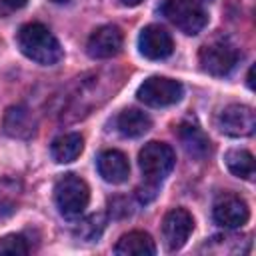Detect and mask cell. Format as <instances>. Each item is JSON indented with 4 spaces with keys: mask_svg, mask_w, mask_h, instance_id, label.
<instances>
[{
    "mask_svg": "<svg viewBox=\"0 0 256 256\" xmlns=\"http://www.w3.org/2000/svg\"><path fill=\"white\" fill-rule=\"evenodd\" d=\"M16 44L20 52L36 64L52 66L62 58V46L56 36L40 22L24 24L16 34Z\"/></svg>",
    "mask_w": 256,
    "mask_h": 256,
    "instance_id": "6da1fadb",
    "label": "cell"
},
{
    "mask_svg": "<svg viewBox=\"0 0 256 256\" xmlns=\"http://www.w3.org/2000/svg\"><path fill=\"white\" fill-rule=\"evenodd\" d=\"M138 164L148 186L158 188V184L172 172L176 164V154L168 144L154 140L144 144V148L138 154Z\"/></svg>",
    "mask_w": 256,
    "mask_h": 256,
    "instance_id": "7a4b0ae2",
    "label": "cell"
},
{
    "mask_svg": "<svg viewBox=\"0 0 256 256\" xmlns=\"http://www.w3.org/2000/svg\"><path fill=\"white\" fill-rule=\"evenodd\" d=\"M160 12L172 26L188 36L198 34L208 24V14L198 0H164Z\"/></svg>",
    "mask_w": 256,
    "mask_h": 256,
    "instance_id": "3957f363",
    "label": "cell"
},
{
    "mask_svg": "<svg viewBox=\"0 0 256 256\" xmlns=\"http://www.w3.org/2000/svg\"><path fill=\"white\" fill-rule=\"evenodd\" d=\"M54 200L62 216L78 218L90 200L88 184L76 174H64L54 186Z\"/></svg>",
    "mask_w": 256,
    "mask_h": 256,
    "instance_id": "277c9868",
    "label": "cell"
},
{
    "mask_svg": "<svg viewBox=\"0 0 256 256\" xmlns=\"http://www.w3.org/2000/svg\"><path fill=\"white\" fill-rule=\"evenodd\" d=\"M198 60L204 72L212 76H226L238 62V48L226 38H216L200 48Z\"/></svg>",
    "mask_w": 256,
    "mask_h": 256,
    "instance_id": "5b68a950",
    "label": "cell"
},
{
    "mask_svg": "<svg viewBox=\"0 0 256 256\" xmlns=\"http://www.w3.org/2000/svg\"><path fill=\"white\" fill-rule=\"evenodd\" d=\"M182 94H184L182 84L178 80H172L166 76H150L136 90L138 100L152 108L172 106V104L180 102Z\"/></svg>",
    "mask_w": 256,
    "mask_h": 256,
    "instance_id": "8992f818",
    "label": "cell"
},
{
    "mask_svg": "<svg viewBox=\"0 0 256 256\" xmlns=\"http://www.w3.org/2000/svg\"><path fill=\"white\" fill-rule=\"evenodd\" d=\"M194 230V218L188 210L184 208H172L170 212H166L164 220H162V240L164 246L174 252L180 250L186 240L190 238Z\"/></svg>",
    "mask_w": 256,
    "mask_h": 256,
    "instance_id": "52a82bcc",
    "label": "cell"
},
{
    "mask_svg": "<svg viewBox=\"0 0 256 256\" xmlns=\"http://www.w3.org/2000/svg\"><path fill=\"white\" fill-rule=\"evenodd\" d=\"M218 128L234 138L250 136L256 128V114L246 104H230L218 116Z\"/></svg>",
    "mask_w": 256,
    "mask_h": 256,
    "instance_id": "ba28073f",
    "label": "cell"
},
{
    "mask_svg": "<svg viewBox=\"0 0 256 256\" xmlns=\"http://www.w3.org/2000/svg\"><path fill=\"white\" fill-rule=\"evenodd\" d=\"M122 42L124 38H122L120 28L114 24H104L90 34L86 42V52L94 60H106V58L116 56L122 50Z\"/></svg>",
    "mask_w": 256,
    "mask_h": 256,
    "instance_id": "9c48e42d",
    "label": "cell"
},
{
    "mask_svg": "<svg viewBox=\"0 0 256 256\" xmlns=\"http://www.w3.org/2000/svg\"><path fill=\"white\" fill-rule=\"evenodd\" d=\"M212 216L214 222L224 226V228H240L248 222L250 218V210L248 204L236 196V194H222L212 208Z\"/></svg>",
    "mask_w": 256,
    "mask_h": 256,
    "instance_id": "30bf717a",
    "label": "cell"
},
{
    "mask_svg": "<svg viewBox=\"0 0 256 256\" xmlns=\"http://www.w3.org/2000/svg\"><path fill=\"white\" fill-rule=\"evenodd\" d=\"M138 50L148 60H164L172 54L174 40L162 26L150 24V26L142 28V32L138 36Z\"/></svg>",
    "mask_w": 256,
    "mask_h": 256,
    "instance_id": "8fae6325",
    "label": "cell"
},
{
    "mask_svg": "<svg viewBox=\"0 0 256 256\" xmlns=\"http://www.w3.org/2000/svg\"><path fill=\"white\" fill-rule=\"evenodd\" d=\"M96 164L100 176L110 184H122L130 174V162L120 150H104Z\"/></svg>",
    "mask_w": 256,
    "mask_h": 256,
    "instance_id": "7c38bea8",
    "label": "cell"
},
{
    "mask_svg": "<svg viewBox=\"0 0 256 256\" xmlns=\"http://www.w3.org/2000/svg\"><path fill=\"white\" fill-rule=\"evenodd\" d=\"M114 252L120 254V256H154L156 254V244H154V240L148 232L134 230V232L124 234L116 242Z\"/></svg>",
    "mask_w": 256,
    "mask_h": 256,
    "instance_id": "4fadbf2b",
    "label": "cell"
},
{
    "mask_svg": "<svg viewBox=\"0 0 256 256\" xmlns=\"http://www.w3.org/2000/svg\"><path fill=\"white\" fill-rule=\"evenodd\" d=\"M36 122L28 108L24 106H12L4 114V132L14 138H30L34 134Z\"/></svg>",
    "mask_w": 256,
    "mask_h": 256,
    "instance_id": "5bb4252c",
    "label": "cell"
},
{
    "mask_svg": "<svg viewBox=\"0 0 256 256\" xmlns=\"http://www.w3.org/2000/svg\"><path fill=\"white\" fill-rule=\"evenodd\" d=\"M116 128L126 138H140L152 128V120L142 110L126 108L116 116Z\"/></svg>",
    "mask_w": 256,
    "mask_h": 256,
    "instance_id": "9a60e30c",
    "label": "cell"
},
{
    "mask_svg": "<svg viewBox=\"0 0 256 256\" xmlns=\"http://www.w3.org/2000/svg\"><path fill=\"white\" fill-rule=\"evenodd\" d=\"M178 138L184 146V150L194 158H204L210 152V140L202 132L200 126L192 122H182L178 126Z\"/></svg>",
    "mask_w": 256,
    "mask_h": 256,
    "instance_id": "2e32d148",
    "label": "cell"
},
{
    "mask_svg": "<svg viewBox=\"0 0 256 256\" xmlns=\"http://www.w3.org/2000/svg\"><path fill=\"white\" fill-rule=\"evenodd\" d=\"M84 150V138L78 132H68L62 134L58 138H54L52 146H50V154L54 158V162L58 164H68L74 162Z\"/></svg>",
    "mask_w": 256,
    "mask_h": 256,
    "instance_id": "e0dca14e",
    "label": "cell"
},
{
    "mask_svg": "<svg viewBox=\"0 0 256 256\" xmlns=\"http://www.w3.org/2000/svg\"><path fill=\"white\" fill-rule=\"evenodd\" d=\"M226 166L234 176L242 180L254 178V156L248 150H230L226 154Z\"/></svg>",
    "mask_w": 256,
    "mask_h": 256,
    "instance_id": "ac0fdd59",
    "label": "cell"
},
{
    "mask_svg": "<svg viewBox=\"0 0 256 256\" xmlns=\"http://www.w3.org/2000/svg\"><path fill=\"white\" fill-rule=\"evenodd\" d=\"M28 242L20 234H8L0 238V254H28Z\"/></svg>",
    "mask_w": 256,
    "mask_h": 256,
    "instance_id": "d6986e66",
    "label": "cell"
},
{
    "mask_svg": "<svg viewBox=\"0 0 256 256\" xmlns=\"http://www.w3.org/2000/svg\"><path fill=\"white\" fill-rule=\"evenodd\" d=\"M28 0H0V6L6 8L8 12H14V10H20L26 6Z\"/></svg>",
    "mask_w": 256,
    "mask_h": 256,
    "instance_id": "ffe728a7",
    "label": "cell"
},
{
    "mask_svg": "<svg viewBox=\"0 0 256 256\" xmlns=\"http://www.w3.org/2000/svg\"><path fill=\"white\" fill-rule=\"evenodd\" d=\"M142 0H120V4L122 6H138Z\"/></svg>",
    "mask_w": 256,
    "mask_h": 256,
    "instance_id": "44dd1931",
    "label": "cell"
},
{
    "mask_svg": "<svg viewBox=\"0 0 256 256\" xmlns=\"http://www.w3.org/2000/svg\"><path fill=\"white\" fill-rule=\"evenodd\" d=\"M252 72H254V68H250V70H248V86H250V88H254V82H252Z\"/></svg>",
    "mask_w": 256,
    "mask_h": 256,
    "instance_id": "7402d4cb",
    "label": "cell"
},
{
    "mask_svg": "<svg viewBox=\"0 0 256 256\" xmlns=\"http://www.w3.org/2000/svg\"><path fill=\"white\" fill-rule=\"evenodd\" d=\"M52 2H56V4H64V2H68V0H52Z\"/></svg>",
    "mask_w": 256,
    "mask_h": 256,
    "instance_id": "603a6c76",
    "label": "cell"
}]
</instances>
